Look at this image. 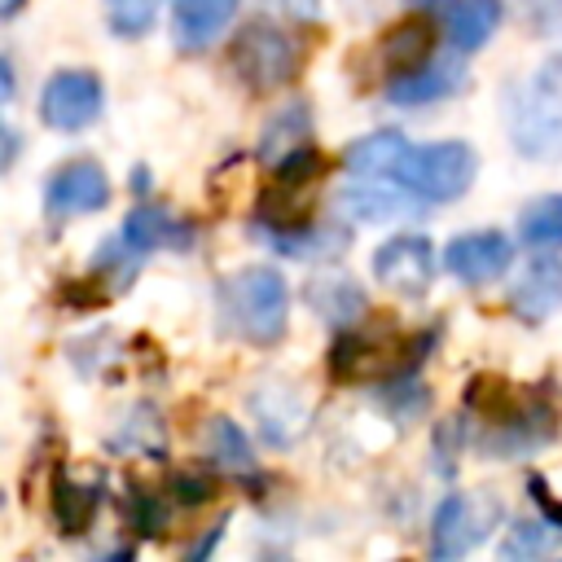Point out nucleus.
I'll return each instance as SVG.
<instances>
[{
    "label": "nucleus",
    "mask_w": 562,
    "mask_h": 562,
    "mask_svg": "<svg viewBox=\"0 0 562 562\" xmlns=\"http://www.w3.org/2000/svg\"><path fill=\"white\" fill-rule=\"evenodd\" d=\"M404 154H408V140L400 132H373L347 149V167L360 176H373V180H395Z\"/></svg>",
    "instance_id": "obj_16"
},
{
    "label": "nucleus",
    "mask_w": 562,
    "mask_h": 562,
    "mask_svg": "<svg viewBox=\"0 0 562 562\" xmlns=\"http://www.w3.org/2000/svg\"><path fill=\"white\" fill-rule=\"evenodd\" d=\"M105 487L101 483H75L66 470L53 479V514L61 522V531H88V522L97 518V505H101Z\"/></svg>",
    "instance_id": "obj_17"
},
{
    "label": "nucleus",
    "mask_w": 562,
    "mask_h": 562,
    "mask_svg": "<svg viewBox=\"0 0 562 562\" xmlns=\"http://www.w3.org/2000/svg\"><path fill=\"white\" fill-rule=\"evenodd\" d=\"M509 132L518 154L527 158H558L562 154V61H549L540 79L514 101Z\"/></svg>",
    "instance_id": "obj_4"
},
{
    "label": "nucleus",
    "mask_w": 562,
    "mask_h": 562,
    "mask_svg": "<svg viewBox=\"0 0 562 562\" xmlns=\"http://www.w3.org/2000/svg\"><path fill=\"white\" fill-rule=\"evenodd\" d=\"M312 136V119H307V105L303 101H290L272 123H268V132H263V145H259V154L268 158V162H281V158H290L294 149H303V140Z\"/></svg>",
    "instance_id": "obj_19"
},
{
    "label": "nucleus",
    "mask_w": 562,
    "mask_h": 562,
    "mask_svg": "<svg viewBox=\"0 0 562 562\" xmlns=\"http://www.w3.org/2000/svg\"><path fill=\"white\" fill-rule=\"evenodd\" d=\"M114 448H140V452H162V422L149 404L132 408V417L123 422V430L110 439Z\"/></svg>",
    "instance_id": "obj_26"
},
{
    "label": "nucleus",
    "mask_w": 562,
    "mask_h": 562,
    "mask_svg": "<svg viewBox=\"0 0 562 562\" xmlns=\"http://www.w3.org/2000/svg\"><path fill=\"white\" fill-rule=\"evenodd\" d=\"M422 356H426V338H404L378 325V329H351L347 338H338L329 369L342 382H382V378L408 373Z\"/></svg>",
    "instance_id": "obj_2"
},
{
    "label": "nucleus",
    "mask_w": 562,
    "mask_h": 562,
    "mask_svg": "<svg viewBox=\"0 0 562 562\" xmlns=\"http://www.w3.org/2000/svg\"><path fill=\"white\" fill-rule=\"evenodd\" d=\"M312 303L329 316V321H356L351 312H364V294L342 281V277H329V281H316L312 285Z\"/></svg>",
    "instance_id": "obj_24"
},
{
    "label": "nucleus",
    "mask_w": 562,
    "mask_h": 562,
    "mask_svg": "<svg viewBox=\"0 0 562 562\" xmlns=\"http://www.w3.org/2000/svg\"><path fill=\"white\" fill-rule=\"evenodd\" d=\"M461 79L465 75H461L457 57H435V61H422V66H413L404 75H391L386 79V101H395V105H430V101L457 92Z\"/></svg>",
    "instance_id": "obj_11"
},
{
    "label": "nucleus",
    "mask_w": 562,
    "mask_h": 562,
    "mask_svg": "<svg viewBox=\"0 0 562 562\" xmlns=\"http://www.w3.org/2000/svg\"><path fill=\"white\" fill-rule=\"evenodd\" d=\"M474 167L479 162H474V149L465 140H443V145H426V149L408 145L395 180L408 193L426 198V202H452V198H461L470 189Z\"/></svg>",
    "instance_id": "obj_5"
},
{
    "label": "nucleus",
    "mask_w": 562,
    "mask_h": 562,
    "mask_svg": "<svg viewBox=\"0 0 562 562\" xmlns=\"http://www.w3.org/2000/svg\"><path fill=\"white\" fill-rule=\"evenodd\" d=\"M101 105H105V88L92 70H61L44 83L40 119L57 132H79L101 114Z\"/></svg>",
    "instance_id": "obj_6"
},
{
    "label": "nucleus",
    "mask_w": 562,
    "mask_h": 562,
    "mask_svg": "<svg viewBox=\"0 0 562 562\" xmlns=\"http://www.w3.org/2000/svg\"><path fill=\"white\" fill-rule=\"evenodd\" d=\"M509 307L518 321H544L562 307V259H536L509 290Z\"/></svg>",
    "instance_id": "obj_12"
},
{
    "label": "nucleus",
    "mask_w": 562,
    "mask_h": 562,
    "mask_svg": "<svg viewBox=\"0 0 562 562\" xmlns=\"http://www.w3.org/2000/svg\"><path fill=\"white\" fill-rule=\"evenodd\" d=\"M558 522H540V518H518L514 527H509V540L501 544V553L505 558H531V553H544V549H553L558 544Z\"/></svg>",
    "instance_id": "obj_25"
},
{
    "label": "nucleus",
    "mask_w": 562,
    "mask_h": 562,
    "mask_svg": "<svg viewBox=\"0 0 562 562\" xmlns=\"http://www.w3.org/2000/svg\"><path fill=\"white\" fill-rule=\"evenodd\" d=\"M237 13V0H171V35L180 48H206Z\"/></svg>",
    "instance_id": "obj_13"
},
{
    "label": "nucleus",
    "mask_w": 562,
    "mask_h": 562,
    "mask_svg": "<svg viewBox=\"0 0 562 562\" xmlns=\"http://www.w3.org/2000/svg\"><path fill=\"white\" fill-rule=\"evenodd\" d=\"M237 79L255 92H272L281 83H290L303 66V44L281 31L277 22H246L233 40V53H228Z\"/></svg>",
    "instance_id": "obj_3"
},
{
    "label": "nucleus",
    "mask_w": 562,
    "mask_h": 562,
    "mask_svg": "<svg viewBox=\"0 0 562 562\" xmlns=\"http://www.w3.org/2000/svg\"><path fill=\"white\" fill-rule=\"evenodd\" d=\"M110 202V180L97 162L79 158V162H66L53 171L48 189H44V211L48 220H70V215H88V211H101Z\"/></svg>",
    "instance_id": "obj_8"
},
{
    "label": "nucleus",
    "mask_w": 562,
    "mask_h": 562,
    "mask_svg": "<svg viewBox=\"0 0 562 562\" xmlns=\"http://www.w3.org/2000/svg\"><path fill=\"white\" fill-rule=\"evenodd\" d=\"M136 255H149V250H158V246H167V250H189L193 246V228L184 224V220H176L171 211H162V206H136L132 215H127V224H123V233H119Z\"/></svg>",
    "instance_id": "obj_14"
},
{
    "label": "nucleus",
    "mask_w": 562,
    "mask_h": 562,
    "mask_svg": "<svg viewBox=\"0 0 562 562\" xmlns=\"http://www.w3.org/2000/svg\"><path fill=\"white\" fill-rule=\"evenodd\" d=\"M263 237L272 241L277 255L290 259H321V255H338L347 233L342 228H321V224H303V228H263Z\"/></svg>",
    "instance_id": "obj_18"
},
{
    "label": "nucleus",
    "mask_w": 562,
    "mask_h": 562,
    "mask_svg": "<svg viewBox=\"0 0 562 562\" xmlns=\"http://www.w3.org/2000/svg\"><path fill=\"white\" fill-rule=\"evenodd\" d=\"M373 277L404 294V299H422L430 277H435V255H430V241L426 237H391L373 250Z\"/></svg>",
    "instance_id": "obj_7"
},
{
    "label": "nucleus",
    "mask_w": 562,
    "mask_h": 562,
    "mask_svg": "<svg viewBox=\"0 0 562 562\" xmlns=\"http://www.w3.org/2000/svg\"><path fill=\"white\" fill-rule=\"evenodd\" d=\"M18 9H22V0H0V13H4V18H13Z\"/></svg>",
    "instance_id": "obj_32"
},
{
    "label": "nucleus",
    "mask_w": 562,
    "mask_h": 562,
    "mask_svg": "<svg viewBox=\"0 0 562 562\" xmlns=\"http://www.w3.org/2000/svg\"><path fill=\"white\" fill-rule=\"evenodd\" d=\"M496 22H501V0H452L448 4V40L461 53L483 48Z\"/></svg>",
    "instance_id": "obj_15"
},
{
    "label": "nucleus",
    "mask_w": 562,
    "mask_h": 562,
    "mask_svg": "<svg viewBox=\"0 0 562 562\" xmlns=\"http://www.w3.org/2000/svg\"><path fill=\"white\" fill-rule=\"evenodd\" d=\"M430 57V26L426 22H400L391 35H386V44H382V66L391 70V75H404V70H413V66H422Z\"/></svg>",
    "instance_id": "obj_20"
},
{
    "label": "nucleus",
    "mask_w": 562,
    "mask_h": 562,
    "mask_svg": "<svg viewBox=\"0 0 562 562\" xmlns=\"http://www.w3.org/2000/svg\"><path fill=\"white\" fill-rule=\"evenodd\" d=\"M105 22L114 35L136 40L154 26V0H105Z\"/></svg>",
    "instance_id": "obj_27"
},
{
    "label": "nucleus",
    "mask_w": 562,
    "mask_h": 562,
    "mask_svg": "<svg viewBox=\"0 0 562 562\" xmlns=\"http://www.w3.org/2000/svg\"><path fill=\"white\" fill-rule=\"evenodd\" d=\"M132 522H136V531H145V536H158V531H162V522H167V509H162V501H158L154 492L136 487V492H132Z\"/></svg>",
    "instance_id": "obj_28"
},
{
    "label": "nucleus",
    "mask_w": 562,
    "mask_h": 562,
    "mask_svg": "<svg viewBox=\"0 0 562 562\" xmlns=\"http://www.w3.org/2000/svg\"><path fill=\"white\" fill-rule=\"evenodd\" d=\"M285 281L272 268H246L224 285V316L246 342H277L285 334Z\"/></svg>",
    "instance_id": "obj_1"
},
{
    "label": "nucleus",
    "mask_w": 562,
    "mask_h": 562,
    "mask_svg": "<svg viewBox=\"0 0 562 562\" xmlns=\"http://www.w3.org/2000/svg\"><path fill=\"white\" fill-rule=\"evenodd\" d=\"M522 9L544 35H562V0H522Z\"/></svg>",
    "instance_id": "obj_29"
},
{
    "label": "nucleus",
    "mask_w": 562,
    "mask_h": 562,
    "mask_svg": "<svg viewBox=\"0 0 562 562\" xmlns=\"http://www.w3.org/2000/svg\"><path fill=\"white\" fill-rule=\"evenodd\" d=\"M294 13H316V0H290Z\"/></svg>",
    "instance_id": "obj_31"
},
{
    "label": "nucleus",
    "mask_w": 562,
    "mask_h": 562,
    "mask_svg": "<svg viewBox=\"0 0 562 562\" xmlns=\"http://www.w3.org/2000/svg\"><path fill=\"white\" fill-rule=\"evenodd\" d=\"M487 518H496V501H470V496H448L435 514V540L430 553L435 558H457L465 553L483 531Z\"/></svg>",
    "instance_id": "obj_10"
},
{
    "label": "nucleus",
    "mask_w": 562,
    "mask_h": 562,
    "mask_svg": "<svg viewBox=\"0 0 562 562\" xmlns=\"http://www.w3.org/2000/svg\"><path fill=\"white\" fill-rule=\"evenodd\" d=\"M518 233L527 246H562V193H544L531 206H522Z\"/></svg>",
    "instance_id": "obj_22"
},
{
    "label": "nucleus",
    "mask_w": 562,
    "mask_h": 562,
    "mask_svg": "<svg viewBox=\"0 0 562 562\" xmlns=\"http://www.w3.org/2000/svg\"><path fill=\"white\" fill-rule=\"evenodd\" d=\"M338 206H347V211H356L360 220H395V215H413V202L408 198H400V193H391V189H364V184H347L342 189V198H338Z\"/></svg>",
    "instance_id": "obj_23"
},
{
    "label": "nucleus",
    "mask_w": 562,
    "mask_h": 562,
    "mask_svg": "<svg viewBox=\"0 0 562 562\" xmlns=\"http://www.w3.org/2000/svg\"><path fill=\"white\" fill-rule=\"evenodd\" d=\"M202 443H206V461L220 465V470H250V443L246 435L237 430V422L228 417H211L206 430H202Z\"/></svg>",
    "instance_id": "obj_21"
},
{
    "label": "nucleus",
    "mask_w": 562,
    "mask_h": 562,
    "mask_svg": "<svg viewBox=\"0 0 562 562\" xmlns=\"http://www.w3.org/2000/svg\"><path fill=\"white\" fill-rule=\"evenodd\" d=\"M509 259H514V246H509V237L496 233V228L461 233V237H452L448 250H443L448 272H452L457 281H465V285H487V281H496V277L509 268Z\"/></svg>",
    "instance_id": "obj_9"
},
{
    "label": "nucleus",
    "mask_w": 562,
    "mask_h": 562,
    "mask_svg": "<svg viewBox=\"0 0 562 562\" xmlns=\"http://www.w3.org/2000/svg\"><path fill=\"white\" fill-rule=\"evenodd\" d=\"M531 496H536V501L549 509V518L562 527V505H553V501H549V492H544V479H531Z\"/></svg>",
    "instance_id": "obj_30"
}]
</instances>
